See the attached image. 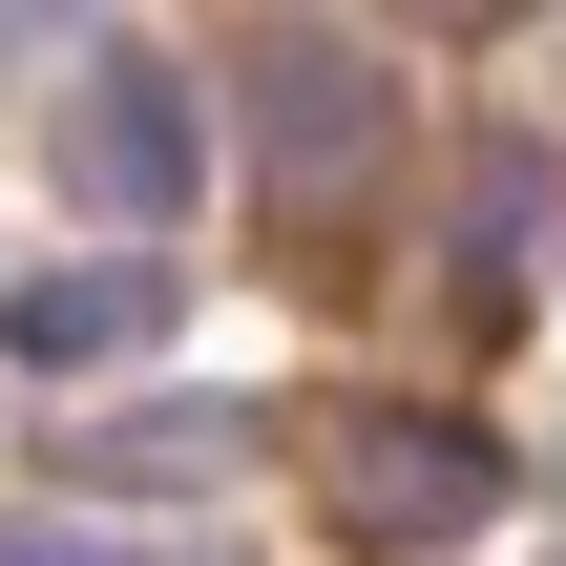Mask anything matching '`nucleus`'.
Segmentation results:
<instances>
[{"mask_svg": "<svg viewBox=\"0 0 566 566\" xmlns=\"http://www.w3.org/2000/svg\"><path fill=\"white\" fill-rule=\"evenodd\" d=\"M63 168H84V210H189L210 126H189V84H168V63H84V105H63Z\"/></svg>", "mask_w": 566, "mask_h": 566, "instance_id": "nucleus-1", "label": "nucleus"}, {"mask_svg": "<svg viewBox=\"0 0 566 566\" xmlns=\"http://www.w3.org/2000/svg\"><path fill=\"white\" fill-rule=\"evenodd\" d=\"M252 126H273V168H294V189H357V168H378V63L273 42V63H252Z\"/></svg>", "mask_w": 566, "mask_h": 566, "instance_id": "nucleus-2", "label": "nucleus"}, {"mask_svg": "<svg viewBox=\"0 0 566 566\" xmlns=\"http://www.w3.org/2000/svg\"><path fill=\"white\" fill-rule=\"evenodd\" d=\"M0 336H21V378L147 357V336H168V273H21V294H0Z\"/></svg>", "mask_w": 566, "mask_h": 566, "instance_id": "nucleus-3", "label": "nucleus"}, {"mask_svg": "<svg viewBox=\"0 0 566 566\" xmlns=\"http://www.w3.org/2000/svg\"><path fill=\"white\" fill-rule=\"evenodd\" d=\"M357 504H378V525H420V546H462V525H483V441L378 420V441H357Z\"/></svg>", "mask_w": 566, "mask_h": 566, "instance_id": "nucleus-4", "label": "nucleus"}, {"mask_svg": "<svg viewBox=\"0 0 566 566\" xmlns=\"http://www.w3.org/2000/svg\"><path fill=\"white\" fill-rule=\"evenodd\" d=\"M0 566H105V546H84V525H0Z\"/></svg>", "mask_w": 566, "mask_h": 566, "instance_id": "nucleus-5", "label": "nucleus"}]
</instances>
